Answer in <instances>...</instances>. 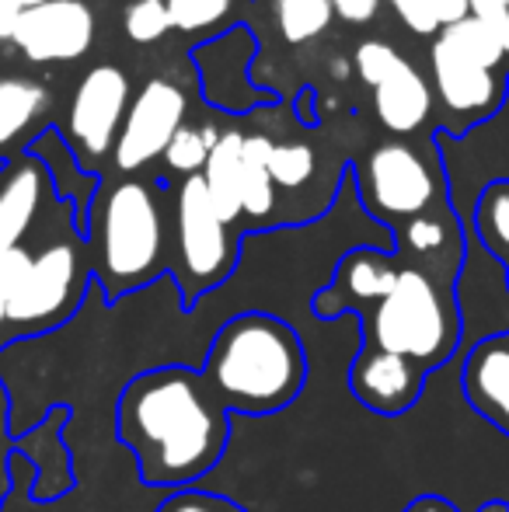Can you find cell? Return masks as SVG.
Listing matches in <instances>:
<instances>
[{"label":"cell","mask_w":509,"mask_h":512,"mask_svg":"<svg viewBox=\"0 0 509 512\" xmlns=\"http://www.w3.org/2000/svg\"><path fill=\"white\" fill-rule=\"evenodd\" d=\"M374 112L387 133H398V136L415 133V129L426 126L429 112H433L429 81L412 63L401 60L374 88Z\"/></svg>","instance_id":"16"},{"label":"cell","mask_w":509,"mask_h":512,"mask_svg":"<svg viewBox=\"0 0 509 512\" xmlns=\"http://www.w3.org/2000/svg\"><path fill=\"white\" fill-rule=\"evenodd\" d=\"M398 272L401 265L387 251H374V248L349 251L339 262V269H335L332 286L314 297V314L321 321H328V317H339L342 310L367 307V304L377 307L394 290Z\"/></svg>","instance_id":"12"},{"label":"cell","mask_w":509,"mask_h":512,"mask_svg":"<svg viewBox=\"0 0 509 512\" xmlns=\"http://www.w3.org/2000/svg\"><path fill=\"white\" fill-rule=\"evenodd\" d=\"M234 0H168L171 21L178 32H206L231 14Z\"/></svg>","instance_id":"27"},{"label":"cell","mask_w":509,"mask_h":512,"mask_svg":"<svg viewBox=\"0 0 509 512\" xmlns=\"http://www.w3.org/2000/svg\"><path fill=\"white\" fill-rule=\"evenodd\" d=\"M468 4L475 18H499V14H509V0H468Z\"/></svg>","instance_id":"33"},{"label":"cell","mask_w":509,"mask_h":512,"mask_svg":"<svg viewBox=\"0 0 509 512\" xmlns=\"http://www.w3.org/2000/svg\"><path fill=\"white\" fill-rule=\"evenodd\" d=\"M241 178H245V133L227 129V133H220L217 147L210 150L203 182L217 216L231 227L241 220Z\"/></svg>","instance_id":"18"},{"label":"cell","mask_w":509,"mask_h":512,"mask_svg":"<svg viewBox=\"0 0 509 512\" xmlns=\"http://www.w3.org/2000/svg\"><path fill=\"white\" fill-rule=\"evenodd\" d=\"M384 0H332L335 18H342L346 25H370L381 11Z\"/></svg>","instance_id":"30"},{"label":"cell","mask_w":509,"mask_h":512,"mask_svg":"<svg viewBox=\"0 0 509 512\" xmlns=\"http://www.w3.org/2000/svg\"><path fill=\"white\" fill-rule=\"evenodd\" d=\"M116 432L143 485L182 492L220 464L231 439V411L199 370L157 366L123 387Z\"/></svg>","instance_id":"1"},{"label":"cell","mask_w":509,"mask_h":512,"mask_svg":"<svg viewBox=\"0 0 509 512\" xmlns=\"http://www.w3.org/2000/svg\"><path fill=\"white\" fill-rule=\"evenodd\" d=\"M475 230L485 251L509 258V182H496L482 192L475 206Z\"/></svg>","instance_id":"24"},{"label":"cell","mask_w":509,"mask_h":512,"mask_svg":"<svg viewBox=\"0 0 509 512\" xmlns=\"http://www.w3.org/2000/svg\"><path fill=\"white\" fill-rule=\"evenodd\" d=\"M405 512H461V509H457L454 502L440 499V495H419V499L408 502Z\"/></svg>","instance_id":"32"},{"label":"cell","mask_w":509,"mask_h":512,"mask_svg":"<svg viewBox=\"0 0 509 512\" xmlns=\"http://www.w3.org/2000/svg\"><path fill=\"white\" fill-rule=\"evenodd\" d=\"M175 251H178V286L185 307L196 304L203 293L220 286L238 262V241L231 223L217 216L210 203L203 175L182 178L175 196Z\"/></svg>","instance_id":"6"},{"label":"cell","mask_w":509,"mask_h":512,"mask_svg":"<svg viewBox=\"0 0 509 512\" xmlns=\"http://www.w3.org/2000/svg\"><path fill=\"white\" fill-rule=\"evenodd\" d=\"M482 512H509V502H489V506H482Z\"/></svg>","instance_id":"35"},{"label":"cell","mask_w":509,"mask_h":512,"mask_svg":"<svg viewBox=\"0 0 509 512\" xmlns=\"http://www.w3.org/2000/svg\"><path fill=\"white\" fill-rule=\"evenodd\" d=\"M98 18L84 0H42L25 7L11 46L28 63H70L91 53Z\"/></svg>","instance_id":"10"},{"label":"cell","mask_w":509,"mask_h":512,"mask_svg":"<svg viewBox=\"0 0 509 512\" xmlns=\"http://www.w3.org/2000/svg\"><path fill=\"white\" fill-rule=\"evenodd\" d=\"M49 88L35 77L0 74V154L21 147L49 115Z\"/></svg>","instance_id":"17"},{"label":"cell","mask_w":509,"mask_h":512,"mask_svg":"<svg viewBox=\"0 0 509 512\" xmlns=\"http://www.w3.org/2000/svg\"><path fill=\"white\" fill-rule=\"evenodd\" d=\"M164 269V213L154 185L126 178L105 189L91 213V272L105 297L143 290Z\"/></svg>","instance_id":"3"},{"label":"cell","mask_w":509,"mask_h":512,"mask_svg":"<svg viewBox=\"0 0 509 512\" xmlns=\"http://www.w3.org/2000/svg\"><path fill=\"white\" fill-rule=\"evenodd\" d=\"M217 140L220 133L213 126H182L175 133V140L168 143V150H164V164H168V171H175L182 178L203 175Z\"/></svg>","instance_id":"25"},{"label":"cell","mask_w":509,"mask_h":512,"mask_svg":"<svg viewBox=\"0 0 509 512\" xmlns=\"http://www.w3.org/2000/svg\"><path fill=\"white\" fill-rule=\"evenodd\" d=\"M401 244L419 262H436V258H454L461 262V230L454 227L447 213H426L415 216L401 227Z\"/></svg>","instance_id":"20"},{"label":"cell","mask_w":509,"mask_h":512,"mask_svg":"<svg viewBox=\"0 0 509 512\" xmlns=\"http://www.w3.org/2000/svg\"><path fill=\"white\" fill-rule=\"evenodd\" d=\"M157 512H245L234 499L213 492H199V488H182L171 492L168 499L157 506Z\"/></svg>","instance_id":"29"},{"label":"cell","mask_w":509,"mask_h":512,"mask_svg":"<svg viewBox=\"0 0 509 512\" xmlns=\"http://www.w3.org/2000/svg\"><path fill=\"white\" fill-rule=\"evenodd\" d=\"M25 4H28V7H32V4H42V0H25Z\"/></svg>","instance_id":"36"},{"label":"cell","mask_w":509,"mask_h":512,"mask_svg":"<svg viewBox=\"0 0 509 512\" xmlns=\"http://www.w3.org/2000/svg\"><path fill=\"white\" fill-rule=\"evenodd\" d=\"M4 342H11V331H7V300L0 293V345Z\"/></svg>","instance_id":"34"},{"label":"cell","mask_w":509,"mask_h":512,"mask_svg":"<svg viewBox=\"0 0 509 512\" xmlns=\"http://www.w3.org/2000/svg\"><path fill=\"white\" fill-rule=\"evenodd\" d=\"M25 0H0V42H11L18 32V21L25 14Z\"/></svg>","instance_id":"31"},{"label":"cell","mask_w":509,"mask_h":512,"mask_svg":"<svg viewBox=\"0 0 509 512\" xmlns=\"http://www.w3.org/2000/svg\"><path fill=\"white\" fill-rule=\"evenodd\" d=\"M363 206L384 223H408L433 213L443 196V182L433 164L412 143H377L360 168Z\"/></svg>","instance_id":"7"},{"label":"cell","mask_w":509,"mask_h":512,"mask_svg":"<svg viewBox=\"0 0 509 512\" xmlns=\"http://www.w3.org/2000/svg\"><path fill=\"white\" fill-rule=\"evenodd\" d=\"M88 290V262L74 241L18 248L0 258V293L7 300V331L42 335L77 314Z\"/></svg>","instance_id":"5"},{"label":"cell","mask_w":509,"mask_h":512,"mask_svg":"<svg viewBox=\"0 0 509 512\" xmlns=\"http://www.w3.org/2000/svg\"><path fill=\"white\" fill-rule=\"evenodd\" d=\"M429 63H433V88L447 112L464 115V119H482L503 105L506 84L503 77H496V70L475 67L436 39L429 49Z\"/></svg>","instance_id":"13"},{"label":"cell","mask_w":509,"mask_h":512,"mask_svg":"<svg viewBox=\"0 0 509 512\" xmlns=\"http://www.w3.org/2000/svg\"><path fill=\"white\" fill-rule=\"evenodd\" d=\"M133 102V88L129 77L116 63H98L81 77V84L74 88L67 108V133L70 147L84 161H105L116 150L119 129Z\"/></svg>","instance_id":"8"},{"label":"cell","mask_w":509,"mask_h":512,"mask_svg":"<svg viewBox=\"0 0 509 512\" xmlns=\"http://www.w3.org/2000/svg\"><path fill=\"white\" fill-rule=\"evenodd\" d=\"M185 112H189L185 91L168 77H150L129 102L116 150H112V164L119 171H140L164 157L168 143L185 126Z\"/></svg>","instance_id":"9"},{"label":"cell","mask_w":509,"mask_h":512,"mask_svg":"<svg viewBox=\"0 0 509 512\" xmlns=\"http://www.w3.org/2000/svg\"><path fill=\"white\" fill-rule=\"evenodd\" d=\"M461 387L478 415L509 432V335L475 342L464 359Z\"/></svg>","instance_id":"15"},{"label":"cell","mask_w":509,"mask_h":512,"mask_svg":"<svg viewBox=\"0 0 509 512\" xmlns=\"http://www.w3.org/2000/svg\"><path fill=\"white\" fill-rule=\"evenodd\" d=\"M272 143L265 133H248L245 136V178H241V220L262 223L272 220L276 213V185L269 175V154Z\"/></svg>","instance_id":"19"},{"label":"cell","mask_w":509,"mask_h":512,"mask_svg":"<svg viewBox=\"0 0 509 512\" xmlns=\"http://www.w3.org/2000/svg\"><path fill=\"white\" fill-rule=\"evenodd\" d=\"M199 373L227 411L272 415L290 408L304 391L307 352L283 317L248 310L213 335Z\"/></svg>","instance_id":"2"},{"label":"cell","mask_w":509,"mask_h":512,"mask_svg":"<svg viewBox=\"0 0 509 512\" xmlns=\"http://www.w3.org/2000/svg\"><path fill=\"white\" fill-rule=\"evenodd\" d=\"M269 175H272V185H276V189L300 192L314 182V175H318V154H314V147L304 140L272 143Z\"/></svg>","instance_id":"23"},{"label":"cell","mask_w":509,"mask_h":512,"mask_svg":"<svg viewBox=\"0 0 509 512\" xmlns=\"http://www.w3.org/2000/svg\"><path fill=\"white\" fill-rule=\"evenodd\" d=\"M426 377L429 373L412 359L394 356L377 345H363L349 363V391L363 408L377 415H405L408 408L419 405Z\"/></svg>","instance_id":"11"},{"label":"cell","mask_w":509,"mask_h":512,"mask_svg":"<svg viewBox=\"0 0 509 512\" xmlns=\"http://www.w3.org/2000/svg\"><path fill=\"white\" fill-rule=\"evenodd\" d=\"M335 11L332 0H276V25L290 46H304L328 32Z\"/></svg>","instance_id":"22"},{"label":"cell","mask_w":509,"mask_h":512,"mask_svg":"<svg viewBox=\"0 0 509 512\" xmlns=\"http://www.w3.org/2000/svg\"><path fill=\"white\" fill-rule=\"evenodd\" d=\"M401 60H405V56H401L398 49L391 46V42L367 39V42H360V46H356L353 67H356V74H360V81L367 84L370 91H374L377 84H381Z\"/></svg>","instance_id":"28"},{"label":"cell","mask_w":509,"mask_h":512,"mask_svg":"<svg viewBox=\"0 0 509 512\" xmlns=\"http://www.w3.org/2000/svg\"><path fill=\"white\" fill-rule=\"evenodd\" d=\"M436 42L485 70H496L509 56L506 46L499 42V35L492 32V25H485V21L475 18V14H468V18L457 21V25H447L440 35H436Z\"/></svg>","instance_id":"21"},{"label":"cell","mask_w":509,"mask_h":512,"mask_svg":"<svg viewBox=\"0 0 509 512\" xmlns=\"http://www.w3.org/2000/svg\"><path fill=\"white\" fill-rule=\"evenodd\" d=\"M49 196V175L39 157L21 154L0 168V258L25 248Z\"/></svg>","instance_id":"14"},{"label":"cell","mask_w":509,"mask_h":512,"mask_svg":"<svg viewBox=\"0 0 509 512\" xmlns=\"http://www.w3.org/2000/svg\"><path fill=\"white\" fill-rule=\"evenodd\" d=\"M123 28L133 42L150 46V42L164 39L175 28L168 11V0H129L123 11Z\"/></svg>","instance_id":"26"},{"label":"cell","mask_w":509,"mask_h":512,"mask_svg":"<svg viewBox=\"0 0 509 512\" xmlns=\"http://www.w3.org/2000/svg\"><path fill=\"white\" fill-rule=\"evenodd\" d=\"M0 495H4V485H0Z\"/></svg>","instance_id":"37"},{"label":"cell","mask_w":509,"mask_h":512,"mask_svg":"<svg viewBox=\"0 0 509 512\" xmlns=\"http://www.w3.org/2000/svg\"><path fill=\"white\" fill-rule=\"evenodd\" d=\"M363 328L367 345L412 359L426 373L450 363L464 338L454 290L415 265H401L394 290L377 307H370Z\"/></svg>","instance_id":"4"}]
</instances>
